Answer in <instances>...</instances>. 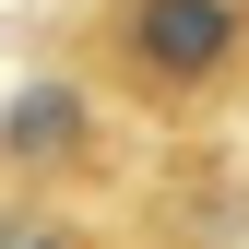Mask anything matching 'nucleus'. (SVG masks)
<instances>
[{
	"mask_svg": "<svg viewBox=\"0 0 249 249\" xmlns=\"http://www.w3.org/2000/svg\"><path fill=\"white\" fill-rule=\"evenodd\" d=\"M131 166V119H107L71 71H36L0 107V190H59V202H107Z\"/></svg>",
	"mask_w": 249,
	"mask_h": 249,
	"instance_id": "2",
	"label": "nucleus"
},
{
	"mask_svg": "<svg viewBox=\"0 0 249 249\" xmlns=\"http://www.w3.org/2000/svg\"><path fill=\"white\" fill-rule=\"evenodd\" d=\"M48 71L131 131H226L249 119V0H71Z\"/></svg>",
	"mask_w": 249,
	"mask_h": 249,
	"instance_id": "1",
	"label": "nucleus"
},
{
	"mask_svg": "<svg viewBox=\"0 0 249 249\" xmlns=\"http://www.w3.org/2000/svg\"><path fill=\"white\" fill-rule=\"evenodd\" d=\"M0 249H131L107 202H59V190H0Z\"/></svg>",
	"mask_w": 249,
	"mask_h": 249,
	"instance_id": "3",
	"label": "nucleus"
}]
</instances>
